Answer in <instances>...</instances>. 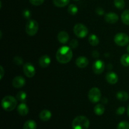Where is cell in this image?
Returning a JSON list of instances; mask_svg holds the SVG:
<instances>
[{"mask_svg": "<svg viewBox=\"0 0 129 129\" xmlns=\"http://www.w3.org/2000/svg\"><path fill=\"white\" fill-rule=\"evenodd\" d=\"M73 51L68 46H62L59 48L56 53V59L61 64H67L73 58Z\"/></svg>", "mask_w": 129, "mask_h": 129, "instance_id": "6da1fadb", "label": "cell"}, {"mask_svg": "<svg viewBox=\"0 0 129 129\" xmlns=\"http://www.w3.org/2000/svg\"><path fill=\"white\" fill-rule=\"evenodd\" d=\"M72 127L73 129H88L89 120L85 116H78L73 120Z\"/></svg>", "mask_w": 129, "mask_h": 129, "instance_id": "7a4b0ae2", "label": "cell"}, {"mask_svg": "<svg viewBox=\"0 0 129 129\" xmlns=\"http://www.w3.org/2000/svg\"><path fill=\"white\" fill-rule=\"evenodd\" d=\"M16 98L12 96H6L1 101V106L5 111L11 112L15 108L17 105Z\"/></svg>", "mask_w": 129, "mask_h": 129, "instance_id": "3957f363", "label": "cell"}, {"mask_svg": "<svg viewBox=\"0 0 129 129\" xmlns=\"http://www.w3.org/2000/svg\"><path fill=\"white\" fill-rule=\"evenodd\" d=\"M39 30V23L34 20H29L25 26V31L30 36H34Z\"/></svg>", "mask_w": 129, "mask_h": 129, "instance_id": "277c9868", "label": "cell"}, {"mask_svg": "<svg viewBox=\"0 0 129 129\" xmlns=\"http://www.w3.org/2000/svg\"><path fill=\"white\" fill-rule=\"evenodd\" d=\"M114 42L118 46H125L129 43V37L125 33H118L115 35Z\"/></svg>", "mask_w": 129, "mask_h": 129, "instance_id": "5b68a950", "label": "cell"}, {"mask_svg": "<svg viewBox=\"0 0 129 129\" xmlns=\"http://www.w3.org/2000/svg\"><path fill=\"white\" fill-rule=\"evenodd\" d=\"M73 31L78 38H84L88 34V28L82 23H77L74 25Z\"/></svg>", "mask_w": 129, "mask_h": 129, "instance_id": "8992f818", "label": "cell"}, {"mask_svg": "<svg viewBox=\"0 0 129 129\" xmlns=\"http://www.w3.org/2000/svg\"><path fill=\"white\" fill-rule=\"evenodd\" d=\"M102 93L99 88H91L88 93V98L89 101L92 103H97L101 100Z\"/></svg>", "mask_w": 129, "mask_h": 129, "instance_id": "52a82bcc", "label": "cell"}, {"mask_svg": "<svg viewBox=\"0 0 129 129\" xmlns=\"http://www.w3.org/2000/svg\"><path fill=\"white\" fill-rule=\"evenodd\" d=\"M23 73L28 78H32L35 76L36 71L35 68L31 63L27 62L25 64L23 67Z\"/></svg>", "mask_w": 129, "mask_h": 129, "instance_id": "ba28073f", "label": "cell"}, {"mask_svg": "<svg viewBox=\"0 0 129 129\" xmlns=\"http://www.w3.org/2000/svg\"><path fill=\"white\" fill-rule=\"evenodd\" d=\"M105 68V62L102 60H97L93 63V71L94 74H100L104 71Z\"/></svg>", "mask_w": 129, "mask_h": 129, "instance_id": "9c48e42d", "label": "cell"}, {"mask_svg": "<svg viewBox=\"0 0 129 129\" xmlns=\"http://www.w3.org/2000/svg\"><path fill=\"white\" fill-rule=\"evenodd\" d=\"M25 83H26V81H25V78L20 76H18L14 78L12 81L13 86L14 88H22L23 86H24Z\"/></svg>", "mask_w": 129, "mask_h": 129, "instance_id": "30bf717a", "label": "cell"}, {"mask_svg": "<svg viewBox=\"0 0 129 129\" xmlns=\"http://www.w3.org/2000/svg\"><path fill=\"white\" fill-rule=\"evenodd\" d=\"M118 19L119 18H118V15L115 13L110 12L105 15V20L110 24L115 23L118 21Z\"/></svg>", "mask_w": 129, "mask_h": 129, "instance_id": "8fae6325", "label": "cell"}, {"mask_svg": "<svg viewBox=\"0 0 129 129\" xmlns=\"http://www.w3.org/2000/svg\"><path fill=\"white\" fill-rule=\"evenodd\" d=\"M106 80L108 83L111 84H115L118 82V77L117 74L114 72H108L106 74Z\"/></svg>", "mask_w": 129, "mask_h": 129, "instance_id": "7c38bea8", "label": "cell"}, {"mask_svg": "<svg viewBox=\"0 0 129 129\" xmlns=\"http://www.w3.org/2000/svg\"><path fill=\"white\" fill-rule=\"evenodd\" d=\"M51 62V59L48 55H44L40 57L39 60V64L40 67L45 68L49 66Z\"/></svg>", "mask_w": 129, "mask_h": 129, "instance_id": "4fadbf2b", "label": "cell"}, {"mask_svg": "<svg viewBox=\"0 0 129 129\" xmlns=\"http://www.w3.org/2000/svg\"><path fill=\"white\" fill-rule=\"evenodd\" d=\"M89 64V60L88 58L84 56L79 57L76 60V64L79 68H85L88 66Z\"/></svg>", "mask_w": 129, "mask_h": 129, "instance_id": "5bb4252c", "label": "cell"}, {"mask_svg": "<svg viewBox=\"0 0 129 129\" xmlns=\"http://www.w3.org/2000/svg\"><path fill=\"white\" fill-rule=\"evenodd\" d=\"M57 39L60 43L62 44H66L69 39V34L66 31H62L59 33L57 35Z\"/></svg>", "mask_w": 129, "mask_h": 129, "instance_id": "9a60e30c", "label": "cell"}, {"mask_svg": "<svg viewBox=\"0 0 129 129\" xmlns=\"http://www.w3.org/2000/svg\"><path fill=\"white\" fill-rule=\"evenodd\" d=\"M18 113L21 116H26L29 112V108L25 103H22L17 107Z\"/></svg>", "mask_w": 129, "mask_h": 129, "instance_id": "2e32d148", "label": "cell"}, {"mask_svg": "<svg viewBox=\"0 0 129 129\" xmlns=\"http://www.w3.org/2000/svg\"><path fill=\"white\" fill-rule=\"evenodd\" d=\"M52 113L49 110H43L39 114V117L40 119L44 122L49 121L51 118Z\"/></svg>", "mask_w": 129, "mask_h": 129, "instance_id": "e0dca14e", "label": "cell"}, {"mask_svg": "<svg viewBox=\"0 0 129 129\" xmlns=\"http://www.w3.org/2000/svg\"><path fill=\"white\" fill-rule=\"evenodd\" d=\"M116 96H117V99L120 101H122V102H126L128 100L129 98V95L128 93H127L126 91H120L116 94Z\"/></svg>", "mask_w": 129, "mask_h": 129, "instance_id": "ac0fdd59", "label": "cell"}, {"mask_svg": "<svg viewBox=\"0 0 129 129\" xmlns=\"http://www.w3.org/2000/svg\"><path fill=\"white\" fill-rule=\"evenodd\" d=\"M105 108L102 104H98L94 107V112L96 115L98 116L102 115L104 113Z\"/></svg>", "mask_w": 129, "mask_h": 129, "instance_id": "d6986e66", "label": "cell"}, {"mask_svg": "<svg viewBox=\"0 0 129 129\" xmlns=\"http://www.w3.org/2000/svg\"><path fill=\"white\" fill-rule=\"evenodd\" d=\"M88 40H89V43L93 46H96L99 44L100 43V40L98 39V37L96 36L94 34H91L89 36V39H88Z\"/></svg>", "mask_w": 129, "mask_h": 129, "instance_id": "ffe728a7", "label": "cell"}, {"mask_svg": "<svg viewBox=\"0 0 129 129\" xmlns=\"http://www.w3.org/2000/svg\"><path fill=\"white\" fill-rule=\"evenodd\" d=\"M37 123L33 120H27L23 125V129H36Z\"/></svg>", "mask_w": 129, "mask_h": 129, "instance_id": "44dd1931", "label": "cell"}, {"mask_svg": "<svg viewBox=\"0 0 129 129\" xmlns=\"http://www.w3.org/2000/svg\"><path fill=\"white\" fill-rule=\"evenodd\" d=\"M122 21L125 25H129V10H126L121 15Z\"/></svg>", "mask_w": 129, "mask_h": 129, "instance_id": "7402d4cb", "label": "cell"}, {"mask_svg": "<svg viewBox=\"0 0 129 129\" xmlns=\"http://www.w3.org/2000/svg\"><path fill=\"white\" fill-rule=\"evenodd\" d=\"M70 0H53L54 5L57 7L62 8L67 6L69 3Z\"/></svg>", "mask_w": 129, "mask_h": 129, "instance_id": "603a6c76", "label": "cell"}, {"mask_svg": "<svg viewBox=\"0 0 129 129\" xmlns=\"http://www.w3.org/2000/svg\"><path fill=\"white\" fill-rule=\"evenodd\" d=\"M120 62L123 66H129V54H123L120 59Z\"/></svg>", "mask_w": 129, "mask_h": 129, "instance_id": "cb8c5ba5", "label": "cell"}, {"mask_svg": "<svg viewBox=\"0 0 129 129\" xmlns=\"http://www.w3.org/2000/svg\"><path fill=\"white\" fill-rule=\"evenodd\" d=\"M16 98L20 102H25L26 99V93L23 91H20L16 94Z\"/></svg>", "mask_w": 129, "mask_h": 129, "instance_id": "d4e9b609", "label": "cell"}, {"mask_svg": "<svg viewBox=\"0 0 129 129\" xmlns=\"http://www.w3.org/2000/svg\"><path fill=\"white\" fill-rule=\"evenodd\" d=\"M78 8L75 5L71 4L68 7V13L71 15H75L78 13Z\"/></svg>", "mask_w": 129, "mask_h": 129, "instance_id": "484cf974", "label": "cell"}, {"mask_svg": "<svg viewBox=\"0 0 129 129\" xmlns=\"http://www.w3.org/2000/svg\"><path fill=\"white\" fill-rule=\"evenodd\" d=\"M114 5L119 10H122L125 6V3L124 0H114Z\"/></svg>", "mask_w": 129, "mask_h": 129, "instance_id": "4316f807", "label": "cell"}, {"mask_svg": "<svg viewBox=\"0 0 129 129\" xmlns=\"http://www.w3.org/2000/svg\"><path fill=\"white\" fill-rule=\"evenodd\" d=\"M117 129H129V123L127 121H122L118 123Z\"/></svg>", "mask_w": 129, "mask_h": 129, "instance_id": "83f0119b", "label": "cell"}, {"mask_svg": "<svg viewBox=\"0 0 129 129\" xmlns=\"http://www.w3.org/2000/svg\"><path fill=\"white\" fill-rule=\"evenodd\" d=\"M14 62L16 64V65H21V64H23V60L22 58L18 56H16L15 57H14Z\"/></svg>", "mask_w": 129, "mask_h": 129, "instance_id": "f1b7e54d", "label": "cell"}, {"mask_svg": "<svg viewBox=\"0 0 129 129\" xmlns=\"http://www.w3.org/2000/svg\"><path fill=\"white\" fill-rule=\"evenodd\" d=\"M23 17L29 20L30 18V17H31V12H30V10H28V9H26L23 12Z\"/></svg>", "mask_w": 129, "mask_h": 129, "instance_id": "f546056e", "label": "cell"}, {"mask_svg": "<svg viewBox=\"0 0 129 129\" xmlns=\"http://www.w3.org/2000/svg\"><path fill=\"white\" fill-rule=\"evenodd\" d=\"M29 1L33 5L39 6V5H41L42 4H43V3L44 2V0H29Z\"/></svg>", "mask_w": 129, "mask_h": 129, "instance_id": "4dcf8cb0", "label": "cell"}, {"mask_svg": "<svg viewBox=\"0 0 129 129\" xmlns=\"http://www.w3.org/2000/svg\"><path fill=\"white\" fill-rule=\"evenodd\" d=\"M78 44H79V43H78V40H76V39H73L70 42L71 48L75 49V48H76L78 46Z\"/></svg>", "mask_w": 129, "mask_h": 129, "instance_id": "1f68e13d", "label": "cell"}, {"mask_svg": "<svg viewBox=\"0 0 129 129\" xmlns=\"http://www.w3.org/2000/svg\"><path fill=\"white\" fill-rule=\"evenodd\" d=\"M125 112V108L123 107H120L119 108H117V111H116V113L118 115H122Z\"/></svg>", "mask_w": 129, "mask_h": 129, "instance_id": "d6a6232c", "label": "cell"}, {"mask_svg": "<svg viewBox=\"0 0 129 129\" xmlns=\"http://www.w3.org/2000/svg\"><path fill=\"white\" fill-rule=\"evenodd\" d=\"M96 12L98 14V15H103L104 14L105 11L103 10V9L101 7H98L96 9Z\"/></svg>", "mask_w": 129, "mask_h": 129, "instance_id": "836d02e7", "label": "cell"}, {"mask_svg": "<svg viewBox=\"0 0 129 129\" xmlns=\"http://www.w3.org/2000/svg\"><path fill=\"white\" fill-rule=\"evenodd\" d=\"M0 70H1V74H0V76H1V79H3V77L4 74H5V71H4L3 68V66L0 67Z\"/></svg>", "mask_w": 129, "mask_h": 129, "instance_id": "e575fe53", "label": "cell"}, {"mask_svg": "<svg viewBox=\"0 0 129 129\" xmlns=\"http://www.w3.org/2000/svg\"><path fill=\"white\" fill-rule=\"evenodd\" d=\"M127 114H128V116L129 117V105L128 108H127Z\"/></svg>", "mask_w": 129, "mask_h": 129, "instance_id": "d590c367", "label": "cell"}, {"mask_svg": "<svg viewBox=\"0 0 129 129\" xmlns=\"http://www.w3.org/2000/svg\"><path fill=\"white\" fill-rule=\"evenodd\" d=\"M127 52H128V53L129 54V45H128V47H127Z\"/></svg>", "mask_w": 129, "mask_h": 129, "instance_id": "8d00e7d4", "label": "cell"}, {"mask_svg": "<svg viewBox=\"0 0 129 129\" xmlns=\"http://www.w3.org/2000/svg\"><path fill=\"white\" fill-rule=\"evenodd\" d=\"M77 1H78V0H77Z\"/></svg>", "mask_w": 129, "mask_h": 129, "instance_id": "74e56055", "label": "cell"}]
</instances>
